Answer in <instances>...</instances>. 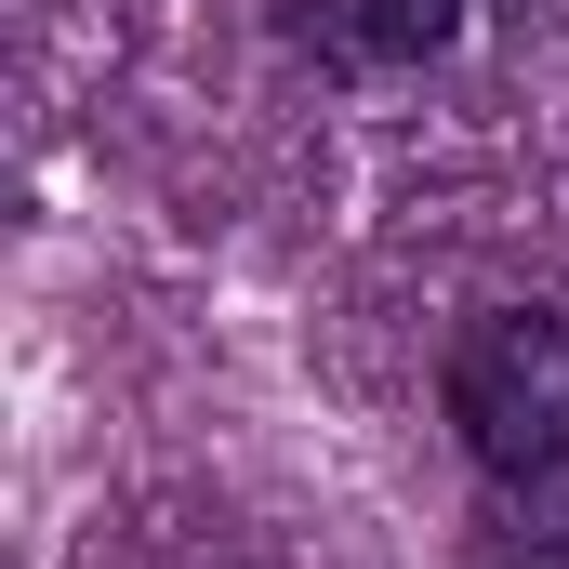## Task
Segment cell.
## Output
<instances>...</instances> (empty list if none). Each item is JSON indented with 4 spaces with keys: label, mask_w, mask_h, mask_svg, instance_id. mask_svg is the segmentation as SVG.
<instances>
[{
    "label": "cell",
    "mask_w": 569,
    "mask_h": 569,
    "mask_svg": "<svg viewBox=\"0 0 569 569\" xmlns=\"http://www.w3.org/2000/svg\"><path fill=\"white\" fill-rule=\"evenodd\" d=\"M463 13L477 0H279V27L318 67H345V80H411V67H437L463 40Z\"/></svg>",
    "instance_id": "obj_2"
},
{
    "label": "cell",
    "mask_w": 569,
    "mask_h": 569,
    "mask_svg": "<svg viewBox=\"0 0 569 569\" xmlns=\"http://www.w3.org/2000/svg\"><path fill=\"white\" fill-rule=\"evenodd\" d=\"M450 437L477 490L569 557V318L557 305H490L450 345Z\"/></svg>",
    "instance_id": "obj_1"
}]
</instances>
